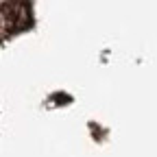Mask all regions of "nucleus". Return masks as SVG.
<instances>
[{
	"mask_svg": "<svg viewBox=\"0 0 157 157\" xmlns=\"http://www.w3.org/2000/svg\"><path fill=\"white\" fill-rule=\"evenodd\" d=\"M2 22L9 29H22L29 24V5L24 0H7L2 5Z\"/></svg>",
	"mask_w": 157,
	"mask_h": 157,
	"instance_id": "obj_1",
	"label": "nucleus"
}]
</instances>
